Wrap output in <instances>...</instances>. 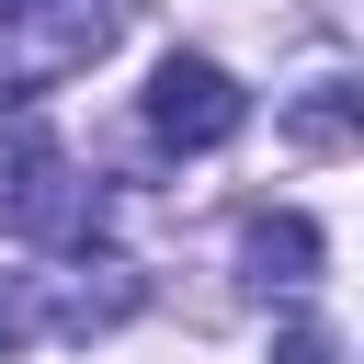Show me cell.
Listing matches in <instances>:
<instances>
[{
    "label": "cell",
    "instance_id": "52a82bcc",
    "mask_svg": "<svg viewBox=\"0 0 364 364\" xmlns=\"http://www.w3.org/2000/svg\"><path fill=\"white\" fill-rule=\"evenodd\" d=\"M23 330H34V307H23V284H0V353H23Z\"/></svg>",
    "mask_w": 364,
    "mask_h": 364
},
{
    "label": "cell",
    "instance_id": "277c9868",
    "mask_svg": "<svg viewBox=\"0 0 364 364\" xmlns=\"http://www.w3.org/2000/svg\"><path fill=\"white\" fill-rule=\"evenodd\" d=\"M239 262H250L262 296H273V284L296 296V284L318 273V228H307V216H250V228H239Z\"/></svg>",
    "mask_w": 364,
    "mask_h": 364
},
{
    "label": "cell",
    "instance_id": "7a4b0ae2",
    "mask_svg": "<svg viewBox=\"0 0 364 364\" xmlns=\"http://www.w3.org/2000/svg\"><path fill=\"white\" fill-rule=\"evenodd\" d=\"M0 228L34 239V250H68V239L91 228V182H80V159H68L46 125H23V136L0 148Z\"/></svg>",
    "mask_w": 364,
    "mask_h": 364
},
{
    "label": "cell",
    "instance_id": "3957f363",
    "mask_svg": "<svg viewBox=\"0 0 364 364\" xmlns=\"http://www.w3.org/2000/svg\"><path fill=\"white\" fill-rule=\"evenodd\" d=\"M239 125H250V91L216 57H159V80H148V136L159 148H228Z\"/></svg>",
    "mask_w": 364,
    "mask_h": 364
},
{
    "label": "cell",
    "instance_id": "8992f818",
    "mask_svg": "<svg viewBox=\"0 0 364 364\" xmlns=\"http://www.w3.org/2000/svg\"><path fill=\"white\" fill-rule=\"evenodd\" d=\"M273 364H341V341H330V330H318V318H296V330H284V341H273Z\"/></svg>",
    "mask_w": 364,
    "mask_h": 364
},
{
    "label": "cell",
    "instance_id": "5b68a950",
    "mask_svg": "<svg viewBox=\"0 0 364 364\" xmlns=\"http://www.w3.org/2000/svg\"><path fill=\"white\" fill-rule=\"evenodd\" d=\"M296 136H307V148H341V136H353V102H341V80H330V91L296 114Z\"/></svg>",
    "mask_w": 364,
    "mask_h": 364
},
{
    "label": "cell",
    "instance_id": "6da1fadb",
    "mask_svg": "<svg viewBox=\"0 0 364 364\" xmlns=\"http://www.w3.org/2000/svg\"><path fill=\"white\" fill-rule=\"evenodd\" d=\"M114 46V0H0V91H57Z\"/></svg>",
    "mask_w": 364,
    "mask_h": 364
}]
</instances>
